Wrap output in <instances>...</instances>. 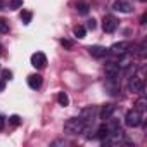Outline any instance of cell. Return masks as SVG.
<instances>
[{
  "mask_svg": "<svg viewBox=\"0 0 147 147\" xmlns=\"http://www.w3.org/2000/svg\"><path fill=\"white\" fill-rule=\"evenodd\" d=\"M85 126H87V123L82 116L80 118H71L64 123V131L67 135H80V133L85 131Z\"/></svg>",
  "mask_w": 147,
  "mask_h": 147,
  "instance_id": "6da1fadb",
  "label": "cell"
},
{
  "mask_svg": "<svg viewBox=\"0 0 147 147\" xmlns=\"http://www.w3.org/2000/svg\"><path fill=\"white\" fill-rule=\"evenodd\" d=\"M142 111H138V109H130L128 113H126V116H125V123H126V126H130V128H135V126H138L140 123H142Z\"/></svg>",
  "mask_w": 147,
  "mask_h": 147,
  "instance_id": "7a4b0ae2",
  "label": "cell"
},
{
  "mask_svg": "<svg viewBox=\"0 0 147 147\" xmlns=\"http://www.w3.org/2000/svg\"><path fill=\"white\" fill-rule=\"evenodd\" d=\"M128 88H130V92H133V94L144 95V82H142V78H140V76H130Z\"/></svg>",
  "mask_w": 147,
  "mask_h": 147,
  "instance_id": "3957f363",
  "label": "cell"
},
{
  "mask_svg": "<svg viewBox=\"0 0 147 147\" xmlns=\"http://www.w3.org/2000/svg\"><path fill=\"white\" fill-rule=\"evenodd\" d=\"M118 28V19L114 16H104L102 19V30L104 33H114Z\"/></svg>",
  "mask_w": 147,
  "mask_h": 147,
  "instance_id": "277c9868",
  "label": "cell"
},
{
  "mask_svg": "<svg viewBox=\"0 0 147 147\" xmlns=\"http://www.w3.org/2000/svg\"><path fill=\"white\" fill-rule=\"evenodd\" d=\"M113 9L118 11V12H131L133 11V4H131V0H116V2L113 4Z\"/></svg>",
  "mask_w": 147,
  "mask_h": 147,
  "instance_id": "5b68a950",
  "label": "cell"
},
{
  "mask_svg": "<svg viewBox=\"0 0 147 147\" xmlns=\"http://www.w3.org/2000/svg\"><path fill=\"white\" fill-rule=\"evenodd\" d=\"M130 49H131V45L128 43V42H116L109 50L114 54V55H121V54H126V52H130Z\"/></svg>",
  "mask_w": 147,
  "mask_h": 147,
  "instance_id": "8992f818",
  "label": "cell"
},
{
  "mask_svg": "<svg viewBox=\"0 0 147 147\" xmlns=\"http://www.w3.org/2000/svg\"><path fill=\"white\" fill-rule=\"evenodd\" d=\"M45 64H47V57H45V54L43 52H35L33 55H31V66L33 67H45Z\"/></svg>",
  "mask_w": 147,
  "mask_h": 147,
  "instance_id": "52a82bcc",
  "label": "cell"
},
{
  "mask_svg": "<svg viewBox=\"0 0 147 147\" xmlns=\"http://www.w3.org/2000/svg\"><path fill=\"white\" fill-rule=\"evenodd\" d=\"M88 52H90V55L100 59V57H106L109 50H107L106 47H100V45H90V47H88Z\"/></svg>",
  "mask_w": 147,
  "mask_h": 147,
  "instance_id": "ba28073f",
  "label": "cell"
},
{
  "mask_svg": "<svg viewBox=\"0 0 147 147\" xmlns=\"http://www.w3.org/2000/svg\"><path fill=\"white\" fill-rule=\"evenodd\" d=\"M114 111H116V106H114V104H106V106L102 107V111H100V119H102V121H107L109 118H113Z\"/></svg>",
  "mask_w": 147,
  "mask_h": 147,
  "instance_id": "9c48e42d",
  "label": "cell"
},
{
  "mask_svg": "<svg viewBox=\"0 0 147 147\" xmlns=\"http://www.w3.org/2000/svg\"><path fill=\"white\" fill-rule=\"evenodd\" d=\"M42 76L40 75H30L28 76V85H30V88H33V90H38L40 87H42Z\"/></svg>",
  "mask_w": 147,
  "mask_h": 147,
  "instance_id": "30bf717a",
  "label": "cell"
},
{
  "mask_svg": "<svg viewBox=\"0 0 147 147\" xmlns=\"http://www.w3.org/2000/svg\"><path fill=\"white\" fill-rule=\"evenodd\" d=\"M94 137H97V138H100V140L107 138V137H109V126H107L106 123H102V125L95 130V135H94Z\"/></svg>",
  "mask_w": 147,
  "mask_h": 147,
  "instance_id": "8fae6325",
  "label": "cell"
},
{
  "mask_svg": "<svg viewBox=\"0 0 147 147\" xmlns=\"http://www.w3.org/2000/svg\"><path fill=\"white\" fill-rule=\"evenodd\" d=\"M73 33H75V36H76V38H85V35H87V30H85V26L78 24V26H75Z\"/></svg>",
  "mask_w": 147,
  "mask_h": 147,
  "instance_id": "7c38bea8",
  "label": "cell"
},
{
  "mask_svg": "<svg viewBox=\"0 0 147 147\" xmlns=\"http://www.w3.org/2000/svg\"><path fill=\"white\" fill-rule=\"evenodd\" d=\"M57 102H59L61 106H67V104H69L67 94H66V92H59V94H57Z\"/></svg>",
  "mask_w": 147,
  "mask_h": 147,
  "instance_id": "4fadbf2b",
  "label": "cell"
},
{
  "mask_svg": "<svg viewBox=\"0 0 147 147\" xmlns=\"http://www.w3.org/2000/svg\"><path fill=\"white\" fill-rule=\"evenodd\" d=\"M31 18H33V14H31L30 11H23V12H21V21H23L24 24H30V23H31Z\"/></svg>",
  "mask_w": 147,
  "mask_h": 147,
  "instance_id": "5bb4252c",
  "label": "cell"
},
{
  "mask_svg": "<svg viewBox=\"0 0 147 147\" xmlns=\"http://www.w3.org/2000/svg\"><path fill=\"white\" fill-rule=\"evenodd\" d=\"M23 7V0H9V9H19Z\"/></svg>",
  "mask_w": 147,
  "mask_h": 147,
  "instance_id": "9a60e30c",
  "label": "cell"
},
{
  "mask_svg": "<svg viewBox=\"0 0 147 147\" xmlns=\"http://www.w3.org/2000/svg\"><path fill=\"white\" fill-rule=\"evenodd\" d=\"M9 31V23L5 19H0V33H7Z\"/></svg>",
  "mask_w": 147,
  "mask_h": 147,
  "instance_id": "2e32d148",
  "label": "cell"
},
{
  "mask_svg": "<svg viewBox=\"0 0 147 147\" xmlns=\"http://www.w3.org/2000/svg\"><path fill=\"white\" fill-rule=\"evenodd\" d=\"M76 11H78L80 14H88V5H87V4H78V5H76Z\"/></svg>",
  "mask_w": 147,
  "mask_h": 147,
  "instance_id": "e0dca14e",
  "label": "cell"
},
{
  "mask_svg": "<svg viewBox=\"0 0 147 147\" xmlns=\"http://www.w3.org/2000/svg\"><path fill=\"white\" fill-rule=\"evenodd\" d=\"M9 121H11V125H14V126H18V125H21V118H19L18 114H12V116L9 118Z\"/></svg>",
  "mask_w": 147,
  "mask_h": 147,
  "instance_id": "ac0fdd59",
  "label": "cell"
},
{
  "mask_svg": "<svg viewBox=\"0 0 147 147\" xmlns=\"http://www.w3.org/2000/svg\"><path fill=\"white\" fill-rule=\"evenodd\" d=\"M2 78H4V82H7V80H12V71H9V69H4V71H2Z\"/></svg>",
  "mask_w": 147,
  "mask_h": 147,
  "instance_id": "d6986e66",
  "label": "cell"
},
{
  "mask_svg": "<svg viewBox=\"0 0 147 147\" xmlns=\"http://www.w3.org/2000/svg\"><path fill=\"white\" fill-rule=\"evenodd\" d=\"M135 109H138V111H144V109H145V99H144V97L137 100V107H135Z\"/></svg>",
  "mask_w": 147,
  "mask_h": 147,
  "instance_id": "ffe728a7",
  "label": "cell"
},
{
  "mask_svg": "<svg viewBox=\"0 0 147 147\" xmlns=\"http://www.w3.org/2000/svg\"><path fill=\"white\" fill-rule=\"evenodd\" d=\"M61 45H62V47H64V49H71V47H73V43H71V42H69V40H64V38H62V40H61Z\"/></svg>",
  "mask_w": 147,
  "mask_h": 147,
  "instance_id": "44dd1931",
  "label": "cell"
},
{
  "mask_svg": "<svg viewBox=\"0 0 147 147\" xmlns=\"http://www.w3.org/2000/svg\"><path fill=\"white\" fill-rule=\"evenodd\" d=\"M95 26H97V23H95V19H90V21L87 23V28H88V30H95Z\"/></svg>",
  "mask_w": 147,
  "mask_h": 147,
  "instance_id": "7402d4cb",
  "label": "cell"
},
{
  "mask_svg": "<svg viewBox=\"0 0 147 147\" xmlns=\"http://www.w3.org/2000/svg\"><path fill=\"white\" fill-rule=\"evenodd\" d=\"M4 126H5V118H4L2 114H0V131L4 130Z\"/></svg>",
  "mask_w": 147,
  "mask_h": 147,
  "instance_id": "603a6c76",
  "label": "cell"
},
{
  "mask_svg": "<svg viewBox=\"0 0 147 147\" xmlns=\"http://www.w3.org/2000/svg\"><path fill=\"white\" fill-rule=\"evenodd\" d=\"M4 90H5V82L0 80V92H4Z\"/></svg>",
  "mask_w": 147,
  "mask_h": 147,
  "instance_id": "cb8c5ba5",
  "label": "cell"
},
{
  "mask_svg": "<svg viewBox=\"0 0 147 147\" xmlns=\"http://www.w3.org/2000/svg\"><path fill=\"white\" fill-rule=\"evenodd\" d=\"M145 21H147V16H145V14H144V16H142V18H140V24H145Z\"/></svg>",
  "mask_w": 147,
  "mask_h": 147,
  "instance_id": "d4e9b609",
  "label": "cell"
},
{
  "mask_svg": "<svg viewBox=\"0 0 147 147\" xmlns=\"http://www.w3.org/2000/svg\"><path fill=\"white\" fill-rule=\"evenodd\" d=\"M140 2H145V0H140Z\"/></svg>",
  "mask_w": 147,
  "mask_h": 147,
  "instance_id": "484cf974",
  "label": "cell"
},
{
  "mask_svg": "<svg viewBox=\"0 0 147 147\" xmlns=\"http://www.w3.org/2000/svg\"><path fill=\"white\" fill-rule=\"evenodd\" d=\"M0 52H2V50H0Z\"/></svg>",
  "mask_w": 147,
  "mask_h": 147,
  "instance_id": "4316f807",
  "label": "cell"
}]
</instances>
